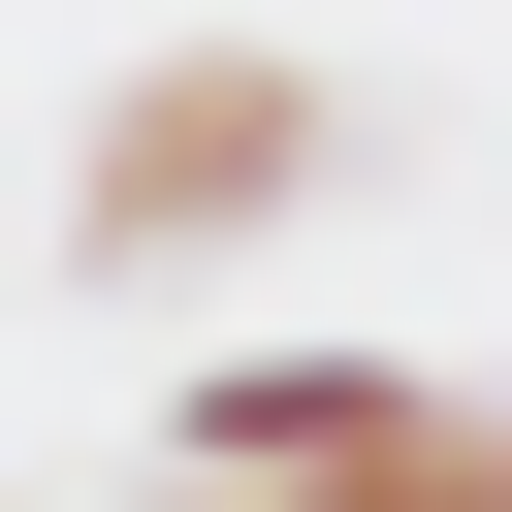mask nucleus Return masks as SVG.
<instances>
[{
    "label": "nucleus",
    "mask_w": 512,
    "mask_h": 512,
    "mask_svg": "<svg viewBox=\"0 0 512 512\" xmlns=\"http://www.w3.org/2000/svg\"><path fill=\"white\" fill-rule=\"evenodd\" d=\"M384 448H448L416 352H192V384H160V480H224V512H352Z\"/></svg>",
    "instance_id": "2"
},
{
    "label": "nucleus",
    "mask_w": 512,
    "mask_h": 512,
    "mask_svg": "<svg viewBox=\"0 0 512 512\" xmlns=\"http://www.w3.org/2000/svg\"><path fill=\"white\" fill-rule=\"evenodd\" d=\"M160 512H224V480H160Z\"/></svg>",
    "instance_id": "3"
},
{
    "label": "nucleus",
    "mask_w": 512,
    "mask_h": 512,
    "mask_svg": "<svg viewBox=\"0 0 512 512\" xmlns=\"http://www.w3.org/2000/svg\"><path fill=\"white\" fill-rule=\"evenodd\" d=\"M288 192H352V96H320L288 32H192V64H128V96H96L64 256H192V224H288Z\"/></svg>",
    "instance_id": "1"
}]
</instances>
